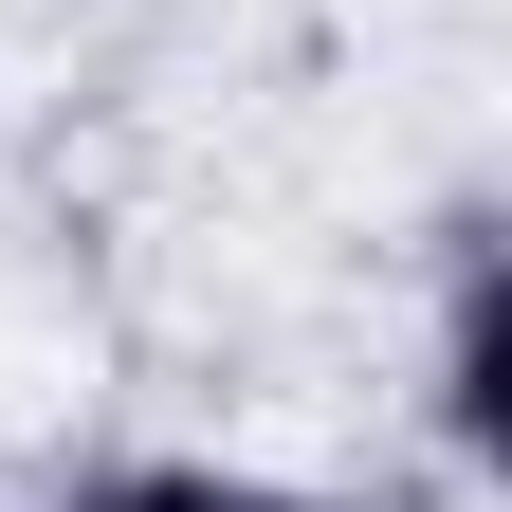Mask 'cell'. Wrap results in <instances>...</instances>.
<instances>
[{
	"mask_svg": "<svg viewBox=\"0 0 512 512\" xmlns=\"http://www.w3.org/2000/svg\"><path fill=\"white\" fill-rule=\"evenodd\" d=\"M421 439H439V476H458V494H494V476H512V256H494V220H458V256H439Z\"/></svg>",
	"mask_w": 512,
	"mask_h": 512,
	"instance_id": "1",
	"label": "cell"
},
{
	"mask_svg": "<svg viewBox=\"0 0 512 512\" xmlns=\"http://www.w3.org/2000/svg\"><path fill=\"white\" fill-rule=\"evenodd\" d=\"M55 512H348V494L275 476V458H220V439H110V458L55 476Z\"/></svg>",
	"mask_w": 512,
	"mask_h": 512,
	"instance_id": "2",
	"label": "cell"
}]
</instances>
